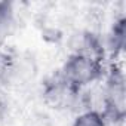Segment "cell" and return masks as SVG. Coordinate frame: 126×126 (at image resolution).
I'll list each match as a JSON object with an SVG mask.
<instances>
[{
    "label": "cell",
    "mask_w": 126,
    "mask_h": 126,
    "mask_svg": "<svg viewBox=\"0 0 126 126\" xmlns=\"http://www.w3.org/2000/svg\"><path fill=\"white\" fill-rule=\"evenodd\" d=\"M73 126H107V119L96 110H85L76 117Z\"/></svg>",
    "instance_id": "3"
},
{
    "label": "cell",
    "mask_w": 126,
    "mask_h": 126,
    "mask_svg": "<svg viewBox=\"0 0 126 126\" xmlns=\"http://www.w3.org/2000/svg\"><path fill=\"white\" fill-rule=\"evenodd\" d=\"M125 104L126 91L123 76L113 71L104 94V117H108L111 120H122L125 117Z\"/></svg>",
    "instance_id": "2"
},
{
    "label": "cell",
    "mask_w": 126,
    "mask_h": 126,
    "mask_svg": "<svg viewBox=\"0 0 126 126\" xmlns=\"http://www.w3.org/2000/svg\"><path fill=\"white\" fill-rule=\"evenodd\" d=\"M59 76L70 86L82 91V88L96 82L102 76L101 58L82 52H74L65 61Z\"/></svg>",
    "instance_id": "1"
},
{
    "label": "cell",
    "mask_w": 126,
    "mask_h": 126,
    "mask_svg": "<svg viewBox=\"0 0 126 126\" xmlns=\"http://www.w3.org/2000/svg\"><path fill=\"white\" fill-rule=\"evenodd\" d=\"M12 73H14V61L11 55L0 50V85L6 83Z\"/></svg>",
    "instance_id": "4"
},
{
    "label": "cell",
    "mask_w": 126,
    "mask_h": 126,
    "mask_svg": "<svg viewBox=\"0 0 126 126\" xmlns=\"http://www.w3.org/2000/svg\"><path fill=\"white\" fill-rule=\"evenodd\" d=\"M3 99H2V96H0V113H2V110H3Z\"/></svg>",
    "instance_id": "5"
}]
</instances>
